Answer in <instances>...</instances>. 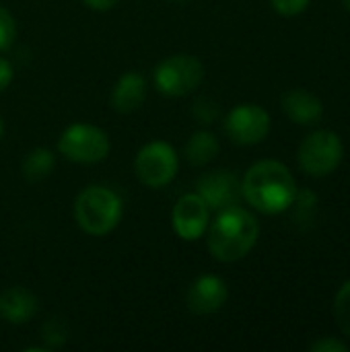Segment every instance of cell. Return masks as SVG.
Masks as SVG:
<instances>
[{
	"label": "cell",
	"mask_w": 350,
	"mask_h": 352,
	"mask_svg": "<svg viewBox=\"0 0 350 352\" xmlns=\"http://www.w3.org/2000/svg\"><path fill=\"white\" fill-rule=\"evenodd\" d=\"M309 349H311V352H347L349 344H344L342 340L330 336V338H322V340L314 342Z\"/></svg>",
	"instance_id": "obj_23"
},
{
	"label": "cell",
	"mask_w": 350,
	"mask_h": 352,
	"mask_svg": "<svg viewBox=\"0 0 350 352\" xmlns=\"http://www.w3.org/2000/svg\"><path fill=\"white\" fill-rule=\"evenodd\" d=\"M179 169V157L175 148L163 140L144 144L134 159V173L146 188L159 190L173 182Z\"/></svg>",
	"instance_id": "obj_7"
},
{
	"label": "cell",
	"mask_w": 350,
	"mask_h": 352,
	"mask_svg": "<svg viewBox=\"0 0 350 352\" xmlns=\"http://www.w3.org/2000/svg\"><path fill=\"white\" fill-rule=\"evenodd\" d=\"M281 105L285 116L299 126H314L324 116V103L320 101V97L303 89H293L285 93Z\"/></svg>",
	"instance_id": "obj_12"
},
{
	"label": "cell",
	"mask_w": 350,
	"mask_h": 352,
	"mask_svg": "<svg viewBox=\"0 0 350 352\" xmlns=\"http://www.w3.org/2000/svg\"><path fill=\"white\" fill-rule=\"evenodd\" d=\"M37 297L25 287H10L0 293V318L12 326L27 324L37 314Z\"/></svg>",
	"instance_id": "obj_13"
},
{
	"label": "cell",
	"mask_w": 350,
	"mask_h": 352,
	"mask_svg": "<svg viewBox=\"0 0 350 352\" xmlns=\"http://www.w3.org/2000/svg\"><path fill=\"white\" fill-rule=\"evenodd\" d=\"M196 194L206 202L210 212H221L225 208L237 206L241 196V182L229 169H217L204 173L196 184Z\"/></svg>",
	"instance_id": "obj_9"
},
{
	"label": "cell",
	"mask_w": 350,
	"mask_h": 352,
	"mask_svg": "<svg viewBox=\"0 0 350 352\" xmlns=\"http://www.w3.org/2000/svg\"><path fill=\"white\" fill-rule=\"evenodd\" d=\"M340 2H342V6H344V8L350 12V0H340Z\"/></svg>",
	"instance_id": "obj_26"
},
{
	"label": "cell",
	"mask_w": 350,
	"mask_h": 352,
	"mask_svg": "<svg viewBox=\"0 0 350 352\" xmlns=\"http://www.w3.org/2000/svg\"><path fill=\"white\" fill-rule=\"evenodd\" d=\"M122 198L105 186H89L74 200L76 225L93 237L111 233L122 221Z\"/></svg>",
	"instance_id": "obj_3"
},
{
	"label": "cell",
	"mask_w": 350,
	"mask_h": 352,
	"mask_svg": "<svg viewBox=\"0 0 350 352\" xmlns=\"http://www.w3.org/2000/svg\"><path fill=\"white\" fill-rule=\"evenodd\" d=\"M204 78V66L190 54H177L165 58L153 74L155 87L167 97H184L200 87Z\"/></svg>",
	"instance_id": "obj_6"
},
{
	"label": "cell",
	"mask_w": 350,
	"mask_h": 352,
	"mask_svg": "<svg viewBox=\"0 0 350 352\" xmlns=\"http://www.w3.org/2000/svg\"><path fill=\"white\" fill-rule=\"evenodd\" d=\"M311 0H270L272 8L283 14V16H295V14H301L307 6H309Z\"/></svg>",
	"instance_id": "obj_22"
},
{
	"label": "cell",
	"mask_w": 350,
	"mask_h": 352,
	"mask_svg": "<svg viewBox=\"0 0 350 352\" xmlns=\"http://www.w3.org/2000/svg\"><path fill=\"white\" fill-rule=\"evenodd\" d=\"M107 134L93 124H72L58 138V151L72 163L93 165L101 163L109 155Z\"/></svg>",
	"instance_id": "obj_5"
},
{
	"label": "cell",
	"mask_w": 350,
	"mask_h": 352,
	"mask_svg": "<svg viewBox=\"0 0 350 352\" xmlns=\"http://www.w3.org/2000/svg\"><path fill=\"white\" fill-rule=\"evenodd\" d=\"M219 140L212 132L208 130H198L194 132L188 142H186V148H184V157L190 165L194 167H202L206 163H210L217 155H219Z\"/></svg>",
	"instance_id": "obj_15"
},
{
	"label": "cell",
	"mask_w": 350,
	"mask_h": 352,
	"mask_svg": "<svg viewBox=\"0 0 350 352\" xmlns=\"http://www.w3.org/2000/svg\"><path fill=\"white\" fill-rule=\"evenodd\" d=\"M227 299H229L227 283L221 276L204 274L190 285L186 295V305L194 316H210L223 309Z\"/></svg>",
	"instance_id": "obj_11"
},
{
	"label": "cell",
	"mask_w": 350,
	"mask_h": 352,
	"mask_svg": "<svg viewBox=\"0 0 350 352\" xmlns=\"http://www.w3.org/2000/svg\"><path fill=\"white\" fill-rule=\"evenodd\" d=\"M146 99V78L140 72H126L111 89V107L120 113L136 111Z\"/></svg>",
	"instance_id": "obj_14"
},
{
	"label": "cell",
	"mask_w": 350,
	"mask_h": 352,
	"mask_svg": "<svg viewBox=\"0 0 350 352\" xmlns=\"http://www.w3.org/2000/svg\"><path fill=\"white\" fill-rule=\"evenodd\" d=\"M344 157V144L332 130H316L307 134L299 146V167L311 177H326L338 169Z\"/></svg>",
	"instance_id": "obj_4"
},
{
	"label": "cell",
	"mask_w": 350,
	"mask_h": 352,
	"mask_svg": "<svg viewBox=\"0 0 350 352\" xmlns=\"http://www.w3.org/2000/svg\"><path fill=\"white\" fill-rule=\"evenodd\" d=\"M227 136L241 146H252L262 142L270 132V116L264 107L254 103L237 105L225 118Z\"/></svg>",
	"instance_id": "obj_8"
},
{
	"label": "cell",
	"mask_w": 350,
	"mask_h": 352,
	"mask_svg": "<svg viewBox=\"0 0 350 352\" xmlns=\"http://www.w3.org/2000/svg\"><path fill=\"white\" fill-rule=\"evenodd\" d=\"M17 39V23L14 16L0 4V52L8 50Z\"/></svg>",
	"instance_id": "obj_21"
},
{
	"label": "cell",
	"mask_w": 350,
	"mask_h": 352,
	"mask_svg": "<svg viewBox=\"0 0 350 352\" xmlns=\"http://www.w3.org/2000/svg\"><path fill=\"white\" fill-rule=\"evenodd\" d=\"M54 165H56V157L50 148H33L27 153V157L23 159V175L27 182L31 184H37V182H43L52 171H54Z\"/></svg>",
	"instance_id": "obj_16"
},
{
	"label": "cell",
	"mask_w": 350,
	"mask_h": 352,
	"mask_svg": "<svg viewBox=\"0 0 350 352\" xmlns=\"http://www.w3.org/2000/svg\"><path fill=\"white\" fill-rule=\"evenodd\" d=\"M208 221H210V208L196 192L182 196L173 206V214H171L173 231L184 241L200 239L208 229Z\"/></svg>",
	"instance_id": "obj_10"
},
{
	"label": "cell",
	"mask_w": 350,
	"mask_h": 352,
	"mask_svg": "<svg viewBox=\"0 0 350 352\" xmlns=\"http://www.w3.org/2000/svg\"><path fill=\"white\" fill-rule=\"evenodd\" d=\"M316 204H318V196L311 190H297L295 200L291 204L295 225L305 229L307 223H311L316 219Z\"/></svg>",
	"instance_id": "obj_17"
},
{
	"label": "cell",
	"mask_w": 350,
	"mask_h": 352,
	"mask_svg": "<svg viewBox=\"0 0 350 352\" xmlns=\"http://www.w3.org/2000/svg\"><path fill=\"white\" fill-rule=\"evenodd\" d=\"M192 116H194V120L198 122V124H202V126H210V124H215L217 120H219V116H221V107H219V103L212 99V97H198L196 101H194V105H192Z\"/></svg>",
	"instance_id": "obj_20"
},
{
	"label": "cell",
	"mask_w": 350,
	"mask_h": 352,
	"mask_svg": "<svg viewBox=\"0 0 350 352\" xmlns=\"http://www.w3.org/2000/svg\"><path fill=\"white\" fill-rule=\"evenodd\" d=\"M334 320L338 328L350 338V280L340 287L334 297Z\"/></svg>",
	"instance_id": "obj_19"
},
{
	"label": "cell",
	"mask_w": 350,
	"mask_h": 352,
	"mask_svg": "<svg viewBox=\"0 0 350 352\" xmlns=\"http://www.w3.org/2000/svg\"><path fill=\"white\" fill-rule=\"evenodd\" d=\"M41 340H43V346L47 351L64 346L66 340H68V326H66V322L60 320V318H50L43 324V328H41Z\"/></svg>",
	"instance_id": "obj_18"
},
{
	"label": "cell",
	"mask_w": 350,
	"mask_h": 352,
	"mask_svg": "<svg viewBox=\"0 0 350 352\" xmlns=\"http://www.w3.org/2000/svg\"><path fill=\"white\" fill-rule=\"evenodd\" d=\"M2 134H4V124H2V118H0V138H2Z\"/></svg>",
	"instance_id": "obj_27"
},
{
	"label": "cell",
	"mask_w": 350,
	"mask_h": 352,
	"mask_svg": "<svg viewBox=\"0 0 350 352\" xmlns=\"http://www.w3.org/2000/svg\"><path fill=\"white\" fill-rule=\"evenodd\" d=\"M12 76H14V70H12L10 62L6 58H0V93L4 89H8V85L12 82Z\"/></svg>",
	"instance_id": "obj_24"
},
{
	"label": "cell",
	"mask_w": 350,
	"mask_h": 352,
	"mask_svg": "<svg viewBox=\"0 0 350 352\" xmlns=\"http://www.w3.org/2000/svg\"><path fill=\"white\" fill-rule=\"evenodd\" d=\"M297 184L287 165L266 159L254 163L241 179V196L264 214H281L291 208Z\"/></svg>",
	"instance_id": "obj_1"
},
{
	"label": "cell",
	"mask_w": 350,
	"mask_h": 352,
	"mask_svg": "<svg viewBox=\"0 0 350 352\" xmlns=\"http://www.w3.org/2000/svg\"><path fill=\"white\" fill-rule=\"evenodd\" d=\"M258 237V219L241 206H231L208 225V252L219 262H237L254 250Z\"/></svg>",
	"instance_id": "obj_2"
},
{
	"label": "cell",
	"mask_w": 350,
	"mask_h": 352,
	"mask_svg": "<svg viewBox=\"0 0 350 352\" xmlns=\"http://www.w3.org/2000/svg\"><path fill=\"white\" fill-rule=\"evenodd\" d=\"M91 10H109L113 8L120 0H83Z\"/></svg>",
	"instance_id": "obj_25"
}]
</instances>
